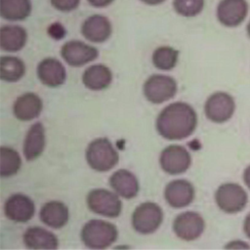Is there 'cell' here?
<instances>
[{
  "mask_svg": "<svg viewBox=\"0 0 250 250\" xmlns=\"http://www.w3.org/2000/svg\"><path fill=\"white\" fill-rule=\"evenodd\" d=\"M197 125V114L193 107L176 102L164 107L158 114L155 127L158 134L170 141L183 140L190 136Z\"/></svg>",
  "mask_w": 250,
  "mask_h": 250,
  "instance_id": "cell-1",
  "label": "cell"
},
{
  "mask_svg": "<svg viewBox=\"0 0 250 250\" xmlns=\"http://www.w3.org/2000/svg\"><path fill=\"white\" fill-rule=\"evenodd\" d=\"M118 230L116 227L106 221L90 220L81 229V240L91 249H104L116 241Z\"/></svg>",
  "mask_w": 250,
  "mask_h": 250,
  "instance_id": "cell-2",
  "label": "cell"
},
{
  "mask_svg": "<svg viewBox=\"0 0 250 250\" xmlns=\"http://www.w3.org/2000/svg\"><path fill=\"white\" fill-rule=\"evenodd\" d=\"M86 161L97 172H106L119 161L118 152L107 138L93 140L86 149Z\"/></svg>",
  "mask_w": 250,
  "mask_h": 250,
  "instance_id": "cell-3",
  "label": "cell"
},
{
  "mask_svg": "<svg viewBox=\"0 0 250 250\" xmlns=\"http://www.w3.org/2000/svg\"><path fill=\"white\" fill-rule=\"evenodd\" d=\"M163 211L154 202H144L136 207L132 214V227L141 234L154 232L162 224Z\"/></svg>",
  "mask_w": 250,
  "mask_h": 250,
  "instance_id": "cell-4",
  "label": "cell"
},
{
  "mask_svg": "<svg viewBox=\"0 0 250 250\" xmlns=\"http://www.w3.org/2000/svg\"><path fill=\"white\" fill-rule=\"evenodd\" d=\"M86 202L92 212L107 218L118 217L122 210L118 194L104 188L92 189L87 195Z\"/></svg>",
  "mask_w": 250,
  "mask_h": 250,
  "instance_id": "cell-5",
  "label": "cell"
},
{
  "mask_svg": "<svg viewBox=\"0 0 250 250\" xmlns=\"http://www.w3.org/2000/svg\"><path fill=\"white\" fill-rule=\"evenodd\" d=\"M215 200L222 211L229 214H234L245 208L248 196L246 191L239 185L226 183L217 188Z\"/></svg>",
  "mask_w": 250,
  "mask_h": 250,
  "instance_id": "cell-6",
  "label": "cell"
},
{
  "mask_svg": "<svg viewBox=\"0 0 250 250\" xmlns=\"http://www.w3.org/2000/svg\"><path fill=\"white\" fill-rule=\"evenodd\" d=\"M176 80L164 74H152L144 84V95L152 104H162L172 99L177 93Z\"/></svg>",
  "mask_w": 250,
  "mask_h": 250,
  "instance_id": "cell-7",
  "label": "cell"
},
{
  "mask_svg": "<svg viewBox=\"0 0 250 250\" xmlns=\"http://www.w3.org/2000/svg\"><path fill=\"white\" fill-rule=\"evenodd\" d=\"M62 60L73 67L83 66L88 62L95 61L99 56L96 47L80 40L66 41L61 48Z\"/></svg>",
  "mask_w": 250,
  "mask_h": 250,
  "instance_id": "cell-8",
  "label": "cell"
},
{
  "mask_svg": "<svg viewBox=\"0 0 250 250\" xmlns=\"http://www.w3.org/2000/svg\"><path fill=\"white\" fill-rule=\"evenodd\" d=\"M161 169L170 175L185 173L191 164V157L187 148L179 145L166 146L160 153Z\"/></svg>",
  "mask_w": 250,
  "mask_h": 250,
  "instance_id": "cell-9",
  "label": "cell"
},
{
  "mask_svg": "<svg viewBox=\"0 0 250 250\" xmlns=\"http://www.w3.org/2000/svg\"><path fill=\"white\" fill-rule=\"evenodd\" d=\"M235 103L233 98L226 92H216L205 102L206 117L215 123H224L233 114Z\"/></svg>",
  "mask_w": 250,
  "mask_h": 250,
  "instance_id": "cell-10",
  "label": "cell"
},
{
  "mask_svg": "<svg viewBox=\"0 0 250 250\" xmlns=\"http://www.w3.org/2000/svg\"><path fill=\"white\" fill-rule=\"evenodd\" d=\"M248 11L246 0H220L216 7V18L226 27H236L245 21Z\"/></svg>",
  "mask_w": 250,
  "mask_h": 250,
  "instance_id": "cell-11",
  "label": "cell"
},
{
  "mask_svg": "<svg viewBox=\"0 0 250 250\" xmlns=\"http://www.w3.org/2000/svg\"><path fill=\"white\" fill-rule=\"evenodd\" d=\"M205 229V222L201 215L196 212L188 211L178 215L173 223L175 234L186 241L198 238Z\"/></svg>",
  "mask_w": 250,
  "mask_h": 250,
  "instance_id": "cell-12",
  "label": "cell"
},
{
  "mask_svg": "<svg viewBox=\"0 0 250 250\" xmlns=\"http://www.w3.org/2000/svg\"><path fill=\"white\" fill-rule=\"evenodd\" d=\"M80 31L86 40L92 43H104L111 36L112 25L107 17L93 14L83 21Z\"/></svg>",
  "mask_w": 250,
  "mask_h": 250,
  "instance_id": "cell-13",
  "label": "cell"
},
{
  "mask_svg": "<svg viewBox=\"0 0 250 250\" xmlns=\"http://www.w3.org/2000/svg\"><path fill=\"white\" fill-rule=\"evenodd\" d=\"M6 217L17 223L29 221L35 212V206L30 197L22 193L12 194L4 204Z\"/></svg>",
  "mask_w": 250,
  "mask_h": 250,
  "instance_id": "cell-14",
  "label": "cell"
},
{
  "mask_svg": "<svg viewBox=\"0 0 250 250\" xmlns=\"http://www.w3.org/2000/svg\"><path fill=\"white\" fill-rule=\"evenodd\" d=\"M36 74L41 83L50 88L62 86L66 79L65 67L56 58L42 60L37 64Z\"/></svg>",
  "mask_w": 250,
  "mask_h": 250,
  "instance_id": "cell-15",
  "label": "cell"
},
{
  "mask_svg": "<svg viewBox=\"0 0 250 250\" xmlns=\"http://www.w3.org/2000/svg\"><path fill=\"white\" fill-rule=\"evenodd\" d=\"M194 194L192 184L184 179L170 182L164 190V198L173 208H183L189 205L194 198Z\"/></svg>",
  "mask_w": 250,
  "mask_h": 250,
  "instance_id": "cell-16",
  "label": "cell"
},
{
  "mask_svg": "<svg viewBox=\"0 0 250 250\" xmlns=\"http://www.w3.org/2000/svg\"><path fill=\"white\" fill-rule=\"evenodd\" d=\"M43 108V103L34 93H24L17 98L13 105L15 117L21 121H29L39 116Z\"/></svg>",
  "mask_w": 250,
  "mask_h": 250,
  "instance_id": "cell-17",
  "label": "cell"
},
{
  "mask_svg": "<svg viewBox=\"0 0 250 250\" xmlns=\"http://www.w3.org/2000/svg\"><path fill=\"white\" fill-rule=\"evenodd\" d=\"M46 145L45 128L41 122H36L28 129L23 142V155L27 161L38 158Z\"/></svg>",
  "mask_w": 250,
  "mask_h": 250,
  "instance_id": "cell-18",
  "label": "cell"
},
{
  "mask_svg": "<svg viewBox=\"0 0 250 250\" xmlns=\"http://www.w3.org/2000/svg\"><path fill=\"white\" fill-rule=\"evenodd\" d=\"M39 217L42 223L46 226L53 229H61L67 224L69 212L64 203L58 200H52L41 207Z\"/></svg>",
  "mask_w": 250,
  "mask_h": 250,
  "instance_id": "cell-19",
  "label": "cell"
},
{
  "mask_svg": "<svg viewBox=\"0 0 250 250\" xmlns=\"http://www.w3.org/2000/svg\"><path fill=\"white\" fill-rule=\"evenodd\" d=\"M27 32L18 24H6L0 28V47L2 51L15 53L21 51L26 44Z\"/></svg>",
  "mask_w": 250,
  "mask_h": 250,
  "instance_id": "cell-20",
  "label": "cell"
},
{
  "mask_svg": "<svg viewBox=\"0 0 250 250\" xmlns=\"http://www.w3.org/2000/svg\"><path fill=\"white\" fill-rule=\"evenodd\" d=\"M109 186L118 195L126 199L135 197L140 189L138 179L126 169L115 171L109 178Z\"/></svg>",
  "mask_w": 250,
  "mask_h": 250,
  "instance_id": "cell-21",
  "label": "cell"
},
{
  "mask_svg": "<svg viewBox=\"0 0 250 250\" xmlns=\"http://www.w3.org/2000/svg\"><path fill=\"white\" fill-rule=\"evenodd\" d=\"M112 81V72L104 64L96 63L87 67L82 74L84 86L93 91H101L107 88Z\"/></svg>",
  "mask_w": 250,
  "mask_h": 250,
  "instance_id": "cell-22",
  "label": "cell"
},
{
  "mask_svg": "<svg viewBox=\"0 0 250 250\" xmlns=\"http://www.w3.org/2000/svg\"><path fill=\"white\" fill-rule=\"evenodd\" d=\"M23 242L28 249H57L58 237L51 231L40 228H28L23 233Z\"/></svg>",
  "mask_w": 250,
  "mask_h": 250,
  "instance_id": "cell-23",
  "label": "cell"
},
{
  "mask_svg": "<svg viewBox=\"0 0 250 250\" xmlns=\"http://www.w3.org/2000/svg\"><path fill=\"white\" fill-rule=\"evenodd\" d=\"M32 12L31 0H0V16L8 21H22Z\"/></svg>",
  "mask_w": 250,
  "mask_h": 250,
  "instance_id": "cell-24",
  "label": "cell"
},
{
  "mask_svg": "<svg viewBox=\"0 0 250 250\" xmlns=\"http://www.w3.org/2000/svg\"><path fill=\"white\" fill-rule=\"evenodd\" d=\"M25 64L15 56H2L0 59V78L6 82H17L23 77Z\"/></svg>",
  "mask_w": 250,
  "mask_h": 250,
  "instance_id": "cell-25",
  "label": "cell"
},
{
  "mask_svg": "<svg viewBox=\"0 0 250 250\" xmlns=\"http://www.w3.org/2000/svg\"><path fill=\"white\" fill-rule=\"evenodd\" d=\"M179 59V51L171 46H160L156 48L151 56L153 65L160 70L173 69Z\"/></svg>",
  "mask_w": 250,
  "mask_h": 250,
  "instance_id": "cell-26",
  "label": "cell"
},
{
  "mask_svg": "<svg viewBox=\"0 0 250 250\" xmlns=\"http://www.w3.org/2000/svg\"><path fill=\"white\" fill-rule=\"evenodd\" d=\"M1 177H11L18 173L21 166V158L18 151L12 147L2 146L0 149Z\"/></svg>",
  "mask_w": 250,
  "mask_h": 250,
  "instance_id": "cell-27",
  "label": "cell"
},
{
  "mask_svg": "<svg viewBox=\"0 0 250 250\" xmlns=\"http://www.w3.org/2000/svg\"><path fill=\"white\" fill-rule=\"evenodd\" d=\"M205 6V0H173L174 11L184 18H194L201 14Z\"/></svg>",
  "mask_w": 250,
  "mask_h": 250,
  "instance_id": "cell-28",
  "label": "cell"
},
{
  "mask_svg": "<svg viewBox=\"0 0 250 250\" xmlns=\"http://www.w3.org/2000/svg\"><path fill=\"white\" fill-rule=\"evenodd\" d=\"M81 0H50L51 6L62 13H69L76 10Z\"/></svg>",
  "mask_w": 250,
  "mask_h": 250,
  "instance_id": "cell-29",
  "label": "cell"
},
{
  "mask_svg": "<svg viewBox=\"0 0 250 250\" xmlns=\"http://www.w3.org/2000/svg\"><path fill=\"white\" fill-rule=\"evenodd\" d=\"M47 33L54 40H62L65 37L66 30L62 22L54 21L47 27Z\"/></svg>",
  "mask_w": 250,
  "mask_h": 250,
  "instance_id": "cell-30",
  "label": "cell"
},
{
  "mask_svg": "<svg viewBox=\"0 0 250 250\" xmlns=\"http://www.w3.org/2000/svg\"><path fill=\"white\" fill-rule=\"evenodd\" d=\"M86 1L90 6L98 9L106 8L114 2V0H86Z\"/></svg>",
  "mask_w": 250,
  "mask_h": 250,
  "instance_id": "cell-31",
  "label": "cell"
},
{
  "mask_svg": "<svg viewBox=\"0 0 250 250\" xmlns=\"http://www.w3.org/2000/svg\"><path fill=\"white\" fill-rule=\"evenodd\" d=\"M226 248H250V246L243 241H231L228 245L225 246Z\"/></svg>",
  "mask_w": 250,
  "mask_h": 250,
  "instance_id": "cell-32",
  "label": "cell"
},
{
  "mask_svg": "<svg viewBox=\"0 0 250 250\" xmlns=\"http://www.w3.org/2000/svg\"><path fill=\"white\" fill-rule=\"evenodd\" d=\"M243 230L246 236L250 239V213L245 217V220L243 222Z\"/></svg>",
  "mask_w": 250,
  "mask_h": 250,
  "instance_id": "cell-33",
  "label": "cell"
},
{
  "mask_svg": "<svg viewBox=\"0 0 250 250\" xmlns=\"http://www.w3.org/2000/svg\"><path fill=\"white\" fill-rule=\"evenodd\" d=\"M243 181L246 187L250 189V165L243 172Z\"/></svg>",
  "mask_w": 250,
  "mask_h": 250,
  "instance_id": "cell-34",
  "label": "cell"
},
{
  "mask_svg": "<svg viewBox=\"0 0 250 250\" xmlns=\"http://www.w3.org/2000/svg\"><path fill=\"white\" fill-rule=\"evenodd\" d=\"M139 1L147 6H158L163 4L166 0H139Z\"/></svg>",
  "mask_w": 250,
  "mask_h": 250,
  "instance_id": "cell-35",
  "label": "cell"
},
{
  "mask_svg": "<svg viewBox=\"0 0 250 250\" xmlns=\"http://www.w3.org/2000/svg\"><path fill=\"white\" fill-rule=\"evenodd\" d=\"M246 31H247L248 36L250 37V20H249V21H248V23H247V25H246Z\"/></svg>",
  "mask_w": 250,
  "mask_h": 250,
  "instance_id": "cell-36",
  "label": "cell"
}]
</instances>
